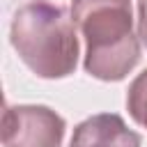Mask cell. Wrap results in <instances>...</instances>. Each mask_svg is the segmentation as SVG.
<instances>
[{"instance_id":"obj_3","label":"cell","mask_w":147,"mask_h":147,"mask_svg":"<svg viewBox=\"0 0 147 147\" xmlns=\"http://www.w3.org/2000/svg\"><path fill=\"white\" fill-rule=\"evenodd\" d=\"M67 122L48 106H7L2 113L5 147H60Z\"/></svg>"},{"instance_id":"obj_1","label":"cell","mask_w":147,"mask_h":147,"mask_svg":"<svg viewBox=\"0 0 147 147\" xmlns=\"http://www.w3.org/2000/svg\"><path fill=\"white\" fill-rule=\"evenodd\" d=\"M71 18L85 37L83 67L99 80L126 78L140 60L131 0H74Z\"/></svg>"},{"instance_id":"obj_4","label":"cell","mask_w":147,"mask_h":147,"mask_svg":"<svg viewBox=\"0 0 147 147\" xmlns=\"http://www.w3.org/2000/svg\"><path fill=\"white\" fill-rule=\"evenodd\" d=\"M140 136L115 113H99L83 119L71 136L69 147H140Z\"/></svg>"},{"instance_id":"obj_5","label":"cell","mask_w":147,"mask_h":147,"mask_svg":"<svg viewBox=\"0 0 147 147\" xmlns=\"http://www.w3.org/2000/svg\"><path fill=\"white\" fill-rule=\"evenodd\" d=\"M126 108L136 124L147 129V69L133 78L126 92Z\"/></svg>"},{"instance_id":"obj_2","label":"cell","mask_w":147,"mask_h":147,"mask_svg":"<svg viewBox=\"0 0 147 147\" xmlns=\"http://www.w3.org/2000/svg\"><path fill=\"white\" fill-rule=\"evenodd\" d=\"M74 18L62 7L32 0L11 18L9 39L23 64L39 78H67L78 64V37Z\"/></svg>"},{"instance_id":"obj_6","label":"cell","mask_w":147,"mask_h":147,"mask_svg":"<svg viewBox=\"0 0 147 147\" xmlns=\"http://www.w3.org/2000/svg\"><path fill=\"white\" fill-rule=\"evenodd\" d=\"M138 39L147 48V0H138Z\"/></svg>"}]
</instances>
